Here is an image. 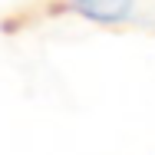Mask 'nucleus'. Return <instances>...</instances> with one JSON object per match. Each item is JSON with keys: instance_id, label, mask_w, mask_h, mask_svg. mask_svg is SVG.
Returning <instances> with one entry per match:
<instances>
[{"instance_id": "nucleus-1", "label": "nucleus", "mask_w": 155, "mask_h": 155, "mask_svg": "<svg viewBox=\"0 0 155 155\" xmlns=\"http://www.w3.org/2000/svg\"><path fill=\"white\" fill-rule=\"evenodd\" d=\"M76 3L93 20H119V17H125L132 0H76Z\"/></svg>"}]
</instances>
